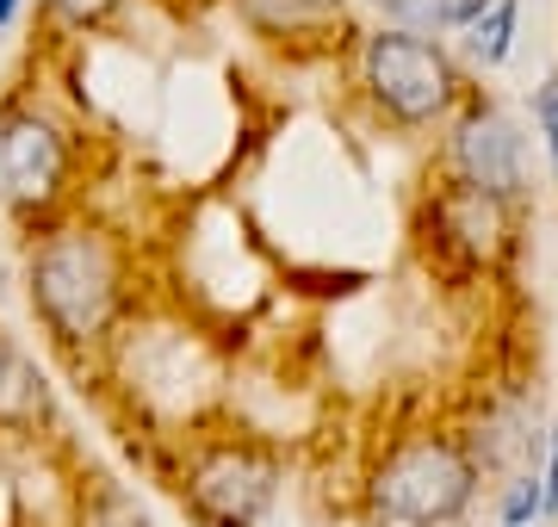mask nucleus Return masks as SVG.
<instances>
[{
	"instance_id": "1",
	"label": "nucleus",
	"mask_w": 558,
	"mask_h": 527,
	"mask_svg": "<svg viewBox=\"0 0 558 527\" xmlns=\"http://www.w3.org/2000/svg\"><path fill=\"white\" fill-rule=\"evenodd\" d=\"M348 62H354L360 106L373 112L379 131H398V137L447 131L459 119V106L478 94L472 75H465V62L435 32H416V25H373V32H360Z\"/></svg>"
},
{
	"instance_id": "2",
	"label": "nucleus",
	"mask_w": 558,
	"mask_h": 527,
	"mask_svg": "<svg viewBox=\"0 0 558 527\" xmlns=\"http://www.w3.org/2000/svg\"><path fill=\"white\" fill-rule=\"evenodd\" d=\"M25 285H32V310L62 347L106 342V329L119 323L124 305V255L106 230L57 223V230L32 236Z\"/></svg>"
},
{
	"instance_id": "3",
	"label": "nucleus",
	"mask_w": 558,
	"mask_h": 527,
	"mask_svg": "<svg viewBox=\"0 0 558 527\" xmlns=\"http://www.w3.org/2000/svg\"><path fill=\"white\" fill-rule=\"evenodd\" d=\"M484 459L459 434H403L366 478V515L379 527H453L478 497Z\"/></svg>"
},
{
	"instance_id": "4",
	"label": "nucleus",
	"mask_w": 558,
	"mask_h": 527,
	"mask_svg": "<svg viewBox=\"0 0 558 527\" xmlns=\"http://www.w3.org/2000/svg\"><path fill=\"white\" fill-rule=\"evenodd\" d=\"M69 174H75V143H69L62 119H50L32 100L0 106V193L25 223L57 211Z\"/></svg>"
},
{
	"instance_id": "5",
	"label": "nucleus",
	"mask_w": 558,
	"mask_h": 527,
	"mask_svg": "<svg viewBox=\"0 0 558 527\" xmlns=\"http://www.w3.org/2000/svg\"><path fill=\"white\" fill-rule=\"evenodd\" d=\"M447 174L521 205L527 199V137H521V124L497 100L472 94L459 106V119L447 124Z\"/></svg>"
},
{
	"instance_id": "6",
	"label": "nucleus",
	"mask_w": 558,
	"mask_h": 527,
	"mask_svg": "<svg viewBox=\"0 0 558 527\" xmlns=\"http://www.w3.org/2000/svg\"><path fill=\"white\" fill-rule=\"evenodd\" d=\"M279 497V466L255 446H211L186 471V508L205 527H255Z\"/></svg>"
},
{
	"instance_id": "7",
	"label": "nucleus",
	"mask_w": 558,
	"mask_h": 527,
	"mask_svg": "<svg viewBox=\"0 0 558 527\" xmlns=\"http://www.w3.org/2000/svg\"><path fill=\"white\" fill-rule=\"evenodd\" d=\"M515 211L521 205L497 199L472 181H440V193L428 199V230H435L440 255H453L459 267H478V273H497L509 255H515Z\"/></svg>"
},
{
	"instance_id": "8",
	"label": "nucleus",
	"mask_w": 558,
	"mask_h": 527,
	"mask_svg": "<svg viewBox=\"0 0 558 527\" xmlns=\"http://www.w3.org/2000/svg\"><path fill=\"white\" fill-rule=\"evenodd\" d=\"M248 38L286 57H354L360 25L348 0H223Z\"/></svg>"
},
{
	"instance_id": "9",
	"label": "nucleus",
	"mask_w": 558,
	"mask_h": 527,
	"mask_svg": "<svg viewBox=\"0 0 558 527\" xmlns=\"http://www.w3.org/2000/svg\"><path fill=\"white\" fill-rule=\"evenodd\" d=\"M515 25H521V0H490L478 20L459 32L465 57L478 62V69H502V62L515 57Z\"/></svg>"
},
{
	"instance_id": "10",
	"label": "nucleus",
	"mask_w": 558,
	"mask_h": 527,
	"mask_svg": "<svg viewBox=\"0 0 558 527\" xmlns=\"http://www.w3.org/2000/svg\"><path fill=\"white\" fill-rule=\"evenodd\" d=\"M44 416V379L20 347L0 335V422H38Z\"/></svg>"
},
{
	"instance_id": "11",
	"label": "nucleus",
	"mask_w": 558,
	"mask_h": 527,
	"mask_svg": "<svg viewBox=\"0 0 558 527\" xmlns=\"http://www.w3.org/2000/svg\"><path fill=\"white\" fill-rule=\"evenodd\" d=\"M119 13H124V0H44L38 20L50 25L57 38H100Z\"/></svg>"
},
{
	"instance_id": "12",
	"label": "nucleus",
	"mask_w": 558,
	"mask_h": 527,
	"mask_svg": "<svg viewBox=\"0 0 558 527\" xmlns=\"http://www.w3.org/2000/svg\"><path fill=\"white\" fill-rule=\"evenodd\" d=\"M497 522L502 527H539L546 522V459H539V466H521L515 478L502 485Z\"/></svg>"
},
{
	"instance_id": "13",
	"label": "nucleus",
	"mask_w": 558,
	"mask_h": 527,
	"mask_svg": "<svg viewBox=\"0 0 558 527\" xmlns=\"http://www.w3.org/2000/svg\"><path fill=\"white\" fill-rule=\"evenodd\" d=\"M534 131H539V149H546V168L558 181V75L534 87Z\"/></svg>"
},
{
	"instance_id": "14",
	"label": "nucleus",
	"mask_w": 558,
	"mask_h": 527,
	"mask_svg": "<svg viewBox=\"0 0 558 527\" xmlns=\"http://www.w3.org/2000/svg\"><path fill=\"white\" fill-rule=\"evenodd\" d=\"M546 515H558V416L546 428Z\"/></svg>"
},
{
	"instance_id": "15",
	"label": "nucleus",
	"mask_w": 558,
	"mask_h": 527,
	"mask_svg": "<svg viewBox=\"0 0 558 527\" xmlns=\"http://www.w3.org/2000/svg\"><path fill=\"white\" fill-rule=\"evenodd\" d=\"M20 13H25V0H0V32H13V25H20Z\"/></svg>"
},
{
	"instance_id": "16",
	"label": "nucleus",
	"mask_w": 558,
	"mask_h": 527,
	"mask_svg": "<svg viewBox=\"0 0 558 527\" xmlns=\"http://www.w3.org/2000/svg\"><path fill=\"white\" fill-rule=\"evenodd\" d=\"M161 7H180V13H199V7H211V0H161Z\"/></svg>"
}]
</instances>
